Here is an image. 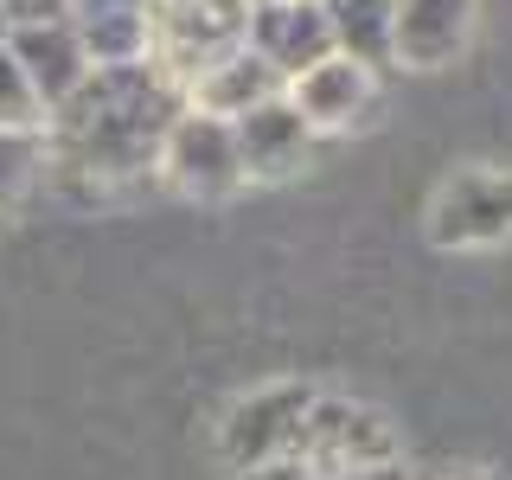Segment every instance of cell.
Returning a JSON list of instances; mask_svg holds the SVG:
<instances>
[{
  "label": "cell",
  "instance_id": "obj_1",
  "mask_svg": "<svg viewBox=\"0 0 512 480\" xmlns=\"http://www.w3.org/2000/svg\"><path fill=\"white\" fill-rule=\"evenodd\" d=\"M186 109V84L160 58L96 64L64 103L45 116V160L84 173L96 186L154 173L160 141Z\"/></svg>",
  "mask_w": 512,
  "mask_h": 480
},
{
  "label": "cell",
  "instance_id": "obj_2",
  "mask_svg": "<svg viewBox=\"0 0 512 480\" xmlns=\"http://www.w3.org/2000/svg\"><path fill=\"white\" fill-rule=\"evenodd\" d=\"M282 461H308V468H384V461H404V436L365 397L314 391Z\"/></svg>",
  "mask_w": 512,
  "mask_h": 480
},
{
  "label": "cell",
  "instance_id": "obj_3",
  "mask_svg": "<svg viewBox=\"0 0 512 480\" xmlns=\"http://www.w3.org/2000/svg\"><path fill=\"white\" fill-rule=\"evenodd\" d=\"M423 231L436 250H493L512 237V167H474L448 173L423 212Z\"/></svg>",
  "mask_w": 512,
  "mask_h": 480
},
{
  "label": "cell",
  "instance_id": "obj_4",
  "mask_svg": "<svg viewBox=\"0 0 512 480\" xmlns=\"http://www.w3.org/2000/svg\"><path fill=\"white\" fill-rule=\"evenodd\" d=\"M154 173L167 180L173 192H186V199H231L244 180V160H237V135L231 122L212 116V109H180L167 128V141H160V160Z\"/></svg>",
  "mask_w": 512,
  "mask_h": 480
},
{
  "label": "cell",
  "instance_id": "obj_5",
  "mask_svg": "<svg viewBox=\"0 0 512 480\" xmlns=\"http://www.w3.org/2000/svg\"><path fill=\"white\" fill-rule=\"evenodd\" d=\"M308 397H314V384H301V378H276V384L244 391L231 410L218 416V461L231 474L263 468V461H282L288 442H295V429H301Z\"/></svg>",
  "mask_w": 512,
  "mask_h": 480
},
{
  "label": "cell",
  "instance_id": "obj_6",
  "mask_svg": "<svg viewBox=\"0 0 512 480\" xmlns=\"http://www.w3.org/2000/svg\"><path fill=\"white\" fill-rule=\"evenodd\" d=\"M244 26L250 0H154V58L186 84L199 64L244 45Z\"/></svg>",
  "mask_w": 512,
  "mask_h": 480
},
{
  "label": "cell",
  "instance_id": "obj_7",
  "mask_svg": "<svg viewBox=\"0 0 512 480\" xmlns=\"http://www.w3.org/2000/svg\"><path fill=\"white\" fill-rule=\"evenodd\" d=\"M231 135H237V160H244V180H288V173L308 167L314 154V128L288 103V90L250 103L244 116H231Z\"/></svg>",
  "mask_w": 512,
  "mask_h": 480
},
{
  "label": "cell",
  "instance_id": "obj_8",
  "mask_svg": "<svg viewBox=\"0 0 512 480\" xmlns=\"http://www.w3.org/2000/svg\"><path fill=\"white\" fill-rule=\"evenodd\" d=\"M288 103L308 116L314 135H340V128L365 122V109L378 103V71L359 64L352 52H327V58H314L308 71L288 77Z\"/></svg>",
  "mask_w": 512,
  "mask_h": 480
},
{
  "label": "cell",
  "instance_id": "obj_9",
  "mask_svg": "<svg viewBox=\"0 0 512 480\" xmlns=\"http://www.w3.org/2000/svg\"><path fill=\"white\" fill-rule=\"evenodd\" d=\"M480 20V0H397L391 13V64L410 71H442L468 52Z\"/></svg>",
  "mask_w": 512,
  "mask_h": 480
},
{
  "label": "cell",
  "instance_id": "obj_10",
  "mask_svg": "<svg viewBox=\"0 0 512 480\" xmlns=\"http://www.w3.org/2000/svg\"><path fill=\"white\" fill-rule=\"evenodd\" d=\"M244 45H250V52H263L282 77L308 71L314 58H327V52H333L327 0H250Z\"/></svg>",
  "mask_w": 512,
  "mask_h": 480
},
{
  "label": "cell",
  "instance_id": "obj_11",
  "mask_svg": "<svg viewBox=\"0 0 512 480\" xmlns=\"http://www.w3.org/2000/svg\"><path fill=\"white\" fill-rule=\"evenodd\" d=\"M7 52L20 58V71H26V84L39 90L45 116H52L64 96L96 71L90 52H84V39H77V26L64 20V13H52V20H20L7 32Z\"/></svg>",
  "mask_w": 512,
  "mask_h": 480
},
{
  "label": "cell",
  "instance_id": "obj_12",
  "mask_svg": "<svg viewBox=\"0 0 512 480\" xmlns=\"http://www.w3.org/2000/svg\"><path fill=\"white\" fill-rule=\"evenodd\" d=\"M90 64H135L154 58V0H64Z\"/></svg>",
  "mask_w": 512,
  "mask_h": 480
},
{
  "label": "cell",
  "instance_id": "obj_13",
  "mask_svg": "<svg viewBox=\"0 0 512 480\" xmlns=\"http://www.w3.org/2000/svg\"><path fill=\"white\" fill-rule=\"evenodd\" d=\"M288 90V77L269 64L263 52H250V45H231V52H218L212 64H199V71L186 77V103L192 109H212V116H244L250 103H263V96Z\"/></svg>",
  "mask_w": 512,
  "mask_h": 480
},
{
  "label": "cell",
  "instance_id": "obj_14",
  "mask_svg": "<svg viewBox=\"0 0 512 480\" xmlns=\"http://www.w3.org/2000/svg\"><path fill=\"white\" fill-rule=\"evenodd\" d=\"M391 13L397 0H327L333 52H352L359 64H391Z\"/></svg>",
  "mask_w": 512,
  "mask_h": 480
},
{
  "label": "cell",
  "instance_id": "obj_15",
  "mask_svg": "<svg viewBox=\"0 0 512 480\" xmlns=\"http://www.w3.org/2000/svg\"><path fill=\"white\" fill-rule=\"evenodd\" d=\"M45 173V135H20V128H0V224L32 199Z\"/></svg>",
  "mask_w": 512,
  "mask_h": 480
},
{
  "label": "cell",
  "instance_id": "obj_16",
  "mask_svg": "<svg viewBox=\"0 0 512 480\" xmlns=\"http://www.w3.org/2000/svg\"><path fill=\"white\" fill-rule=\"evenodd\" d=\"M0 128H20V135H45V103L39 90L26 84L20 58L0 45Z\"/></svg>",
  "mask_w": 512,
  "mask_h": 480
},
{
  "label": "cell",
  "instance_id": "obj_17",
  "mask_svg": "<svg viewBox=\"0 0 512 480\" xmlns=\"http://www.w3.org/2000/svg\"><path fill=\"white\" fill-rule=\"evenodd\" d=\"M231 480H410L404 461H384V468H308V461H263V468H244Z\"/></svg>",
  "mask_w": 512,
  "mask_h": 480
},
{
  "label": "cell",
  "instance_id": "obj_18",
  "mask_svg": "<svg viewBox=\"0 0 512 480\" xmlns=\"http://www.w3.org/2000/svg\"><path fill=\"white\" fill-rule=\"evenodd\" d=\"M7 7V20L20 26V20H52V13H64V0H0Z\"/></svg>",
  "mask_w": 512,
  "mask_h": 480
},
{
  "label": "cell",
  "instance_id": "obj_19",
  "mask_svg": "<svg viewBox=\"0 0 512 480\" xmlns=\"http://www.w3.org/2000/svg\"><path fill=\"white\" fill-rule=\"evenodd\" d=\"M7 32H13V20H7V7H0V45H7Z\"/></svg>",
  "mask_w": 512,
  "mask_h": 480
}]
</instances>
